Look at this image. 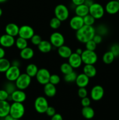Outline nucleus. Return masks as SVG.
Instances as JSON below:
<instances>
[{"mask_svg": "<svg viewBox=\"0 0 119 120\" xmlns=\"http://www.w3.org/2000/svg\"><path fill=\"white\" fill-rule=\"evenodd\" d=\"M54 15L61 22L65 21L69 18L70 11L66 6L64 4H58L54 8Z\"/></svg>", "mask_w": 119, "mask_h": 120, "instance_id": "nucleus-5", "label": "nucleus"}, {"mask_svg": "<svg viewBox=\"0 0 119 120\" xmlns=\"http://www.w3.org/2000/svg\"><path fill=\"white\" fill-rule=\"evenodd\" d=\"M45 113L46 114V115L47 116L51 117L56 113V110L55 109V108L53 107L49 106V107L47 108Z\"/></svg>", "mask_w": 119, "mask_h": 120, "instance_id": "nucleus-44", "label": "nucleus"}, {"mask_svg": "<svg viewBox=\"0 0 119 120\" xmlns=\"http://www.w3.org/2000/svg\"><path fill=\"white\" fill-rule=\"evenodd\" d=\"M12 101L13 102H17V103H23L26 100L27 96L23 90L16 89L10 94Z\"/></svg>", "mask_w": 119, "mask_h": 120, "instance_id": "nucleus-16", "label": "nucleus"}, {"mask_svg": "<svg viewBox=\"0 0 119 120\" xmlns=\"http://www.w3.org/2000/svg\"><path fill=\"white\" fill-rule=\"evenodd\" d=\"M77 76H78V75H77V73L75 71H72V72H71L70 73L64 75V80L65 82H66V83H73V82H75Z\"/></svg>", "mask_w": 119, "mask_h": 120, "instance_id": "nucleus-33", "label": "nucleus"}, {"mask_svg": "<svg viewBox=\"0 0 119 120\" xmlns=\"http://www.w3.org/2000/svg\"><path fill=\"white\" fill-rule=\"evenodd\" d=\"M96 34L95 28L93 26L84 25L81 28L76 31V38L79 42L85 43L92 40Z\"/></svg>", "mask_w": 119, "mask_h": 120, "instance_id": "nucleus-1", "label": "nucleus"}, {"mask_svg": "<svg viewBox=\"0 0 119 120\" xmlns=\"http://www.w3.org/2000/svg\"><path fill=\"white\" fill-rule=\"evenodd\" d=\"M38 50L43 53H47L52 50V46L50 41L46 40H42L37 46Z\"/></svg>", "mask_w": 119, "mask_h": 120, "instance_id": "nucleus-22", "label": "nucleus"}, {"mask_svg": "<svg viewBox=\"0 0 119 120\" xmlns=\"http://www.w3.org/2000/svg\"><path fill=\"white\" fill-rule=\"evenodd\" d=\"M94 1L93 0H85V2H84V4H85L86 5H87L88 7H89L90 6L92 5L93 3H94Z\"/></svg>", "mask_w": 119, "mask_h": 120, "instance_id": "nucleus-50", "label": "nucleus"}, {"mask_svg": "<svg viewBox=\"0 0 119 120\" xmlns=\"http://www.w3.org/2000/svg\"><path fill=\"white\" fill-rule=\"evenodd\" d=\"M9 94L5 89H3L0 90V100H8V98L9 97Z\"/></svg>", "mask_w": 119, "mask_h": 120, "instance_id": "nucleus-43", "label": "nucleus"}, {"mask_svg": "<svg viewBox=\"0 0 119 120\" xmlns=\"http://www.w3.org/2000/svg\"><path fill=\"white\" fill-rule=\"evenodd\" d=\"M51 120H63V118L60 114L56 113L51 117Z\"/></svg>", "mask_w": 119, "mask_h": 120, "instance_id": "nucleus-47", "label": "nucleus"}, {"mask_svg": "<svg viewBox=\"0 0 119 120\" xmlns=\"http://www.w3.org/2000/svg\"><path fill=\"white\" fill-rule=\"evenodd\" d=\"M60 69L61 72L64 75H67L74 71L73 68L69 64L68 62H64V63H62Z\"/></svg>", "mask_w": 119, "mask_h": 120, "instance_id": "nucleus-32", "label": "nucleus"}, {"mask_svg": "<svg viewBox=\"0 0 119 120\" xmlns=\"http://www.w3.org/2000/svg\"><path fill=\"white\" fill-rule=\"evenodd\" d=\"M50 76L51 74L48 69L46 68H41L38 69L35 77L39 84L44 86L47 83H49Z\"/></svg>", "mask_w": 119, "mask_h": 120, "instance_id": "nucleus-8", "label": "nucleus"}, {"mask_svg": "<svg viewBox=\"0 0 119 120\" xmlns=\"http://www.w3.org/2000/svg\"><path fill=\"white\" fill-rule=\"evenodd\" d=\"M105 9L100 4L94 2L89 7V14L92 15L95 19H100L103 16Z\"/></svg>", "mask_w": 119, "mask_h": 120, "instance_id": "nucleus-6", "label": "nucleus"}, {"mask_svg": "<svg viewBox=\"0 0 119 120\" xmlns=\"http://www.w3.org/2000/svg\"><path fill=\"white\" fill-rule=\"evenodd\" d=\"M57 49H58L57 52H58V55L63 59H68V57L72 53L71 48L65 45L61 46Z\"/></svg>", "mask_w": 119, "mask_h": 120, "instance_id": "nucleus-24", "label": "nucleus"}, {"mask_svg": "<svg viewBox=\"0 0 119 120\" xmlns=\"http://www.w3.org/2000/svg\"><path fill=\"white\" fill-rule=\"evenodd\" d=\"M2 15V9H1V8H0V18L1 17Z\"/></svg>", "mask_w": 119, "mask_h": 120, "instance_id": "nucleus-54", "label": "nucleus"}, {"mask_svg": "<svg viewBox=\"0 0 119 120\" xmlns=\"http://www.w3.org/2000/svg\"><path fill=\"white\" fill-rule=\"evenodd\" d=\"M68 62L73 68V69H78L82 64L81 56L78 54L72 53L68 59Z\"/></svg>", "mask_w": 119, "mask_h": 120, "instance_id": "nucleus-15", "label": "nucleus"}, {"mask_svg": "<svg viewBox=\"0 0 119 120\" xmlns=\"http://www.w3.org/2000/svg\"><path fill=\"white\" fill-rule=\"evenodd\" d=\"M83 73L89 78H93L96 75L97 70L93 64H85L83 68Z\"/></svg>", "mask_w": 119, "mask_h": 120, "instance_id": "nucleus-25", "label": "nucleus"}, {"mask_svg": "<svg viewBox=\"0 0 119 120\" xmlns=\"http://www.w3.org/2000/svg\"><path fill=\"white\" fill-rule=\"evenodd\" d=\"M11 66V63L7 59L3 57L0 59V73H5Z\"/></svg>", "mask_w": 119, "mask_h": 120, "instance_id": "nucleus-30", "label": "nucleus"}, {"mask_svg": "<svg viewBox=\"0 0 119 120\" xmlns=\"http://www.w3.org/2000/svg\"><path fill=\"white\" fill-rule=\"evenodd\" d=\"M83 19H84V25L88 26H93L96 21L94 18H93L89 14L83 17Z\"/></svg>", "mask_w": 119, "mask_h": 120, "instance_id": "nucleus-36", "label": "nucleus"}, {"mask_svg": "<svg viewBox=\"0 0 119 120\" xmlns=\"http://www.w3.org/2000/svg\"><path fill=\"white\" fill-rule=\"evenodd\" d=\"M8 0H0V4L4 3V2H5L6 1H7Z\"/></svg>", "mask_w": 119, "mask_h": 120, "instance_id": "nucleus-55", "label": "nucleus"}, {"mask_svg": "<svg viewBox=\"0 0 119 120\" xmlns=\"http://www.w3.org/2000/svg\"><path fill=\"white\" fill-rule=\"evenodd\" d=\"M71 1L75 6H77L84 4L85 0H71Z\"/></svg>", "mask_w": 119, "mask_h": 120, "instance_id": "nucleus-48", "label": "nucleus"}, {"mask_svg": "<svg viewBox=\"0 0 119 120\" xmlns=\"http://www.w3.org/2000/svg\"><path fill=\"white\" fill-rule=\"evenodd\" d=\"M50 43L52 47L58 48L61 46L64 45L65 43V38L62 34L58 32H54L50 36Z\"/></svg>", "mask_w": 119, "mask_h": 120, "instance_id": "nucleus-10", "label": "nucleus"}, {"mask_svg": "<svg viewBox=\"0 0 119 120\" xmlns=\"http://www.w3.org/2000/svg\"><path fill=\"white\" fill-rule=\"evenodd\" d=\"M96 33L99 35H102V36H103L105 35L108 32L107 30V28L106 26L103 25H100L98 26V27L97 28V29H96Z\"/></svg>", "mask_w": 119, "mask_h": 120, "instance_id": "nucleus-39", "label": "nucleus"}, {"mask_svg": "<svg viewBox=\"0 0 119 120\" xmlns=\"http://www.w3.org/2000/svg\"><path fill=\"white\" fill-rule=\"evenodd\" d=\"M4 89H5L9 95H10L15 90L17 89V88H16V84L14 82L8 81V82L5 84Z\"/></svg>", "mask_w": 119, "mask_h": 120, "instance_id": "nucleus-34", "label": "nucleus"}, {"mask_svg": "<svg viewBox=\"0 0 119 120\" xmlns=\"http://www.w3.org/2000/svg\"><path fill=\"white\" fill-rule=\"evenodd\" d=\"M15 45H16V48L21 50L28 46V40L18 36V38L15 39Z\"/></svg>", "mask_w": 119, "mask_h": 120, "instance_id": "nucleus-31", "label": "nucleus"}, {"mask_svg": "<svg viewBox=\"0 0 119 120\" xmlns=\"http://www.w3.org/2000/svg\"><path fill=\"white\" fill-rule=\"evenodd\" d=\"M84 25V19L82 17L75 15L72 16L70 21V26L72 29L74 30H78Z\"/></svg>", "mask_w": 119, "mask_h": 120, "instance_id": "nucleus-17", "label": "nucleus"}, {"mask_svg": "<svg viewBox=\"0 0 119 120\" xmlns=\"http://www.w3.org/2000/svg\"><path fill=\"white\" fill-rule=\"evenodd\" d=\"M49 106V103L46 97L43 96H38L35 99L34 107L38 113H45Z\"/></svg>", "mask_w": 119, "mask_h": 120, "instance_id": "nucleus-7", "label": "nucleus"}, {"mask_svg": "<svg viewBox=\"0 0 119 120\" xmlns=\"http://www.w3.org/2000/svg\"><path fill=\"white\" fill-rule=\"evenodd\" d=\"M4 120H14V118L10 114H8L7 116H5L4 118Z\"/></svg>", "mask_w": 119, "mask_h": 120, "instance_id": "nucleus-53", "label": "nucleus"}, {"mask_svg": "<svg viewBox=\"0 0 119 120\" xmlns=\"http://www.w3.org/2000/svg\"><path fill=\"white\" fill-rule=\"evenodd\" d=\"M38 70V67L36 64L34 63H30L26 68V73L32 78L36 76Z\"/></svg>", "mask_w": 119, "mask_h": 120, "instance_id": "nucleus-28", "label": "nucleus"}, {"mask_svg": "<svg viewBox=\"0 0 119 120\" xmlns=\"http://www.w3.org/2000/svg\"><path fill=\"white\" fill-rule=\"evenodd\" d=\"M32 82V77L26 73H21L15 82L16 88L19 90H24L29 87Z\"/></svg>", "mask_w": 119, "mask_h": 120, "instance_id": "nucleus-3", "label": "nucleus"}, {"mask_svg": "<svg viewBox=\"0 0 119 120\" xmlns=\"http://www.w3.org/2000/svg\"><path fill=\"white\" fill-rule=\"evenodd\" d=\"M75 13L76 15L82 18L84 17L86 15L89 14V7L84 4L75 6Z\"/></svg>", "mask_w": 119, "mask_h": 120, "instance_id": "nucleus-26", "label": "nucleus"}, {"mask_svg": "<svg viewBox=\"0 0 119 120\" xmlns=\"http://www.w3.org/2000/svg\"><path fill=\"white\" fill-rule=\"evenodd\" d=\"M19 27L15 23H9L6 25L5 30V34L12 36L14 37L18 36Z\"/></svg>", "mask_w": 119, "mask_h": 120, "instance_id": "nucleus-19", "label": "nucleus"}, {"mask_svg": "<svg viewBox=\"0 0 119 120\" xmlns=\"http://www.w3.org/2000/svg\"><path fill=\"white\" fill-rule=\"evenodd\" d=\"M83 51H84V50H83L82 49H81V48H77V49H76L75 53H76L78 54V55H81Z\"/></svg>", "mask_w": 119, "mask_h": 120, "instance_id": "nucleus-52", "label": "nucleus"}, {"mask_svg": "<svg viewBox=\"0 0 119 120\" xmlns=\"http://www.w3.org/2000/svg\"><path fill=\"white\" fill-rule=\"evenodd\" d=\"M91 100L88 97H84V98H81V101H80V103L82 107H88L90 106L91 105Z\"/></svg>", "mask_w": 119, "mask_h": 120, "instance_id": "nucleus-45", "label": "nucleus"}, {"mask_svg": "<svg viewBox=\"0 0 119 120\" xmlns=\"http://www.w3.org/2000/svg\"><path fill=\"white\" fill-rule=\"evenodd\" d=\"M81 114L85 119L91 120L94 117V111L91 106L83 107L81 110Z\"/></svg>", "mask_w": 119, "mask_h": 120, "instance_id": "nucleus-27", "label": "nucleus"}, {"mask_svg": "<svg viewBox=\"0 0 119 120\" xmlns=\"http://www.w3.org/2000/svg\"><path fill=\"white\" fill-rule=\"evenodd\" d=\"M21 74L19 67L11 65L5 73V76L8 81L15 82Z\"/></svg>", "mask_w": 119, "mask_h": 120, "instance_id": "nucleus-9", "label": "nucleus"}, {"mask_svg": "<svg viewBox=\"0 0 119 120\" xmlns=\"http://www.w3.org/2000/svg\"><path fill=\"white\" fill-rule=\"evenodd\" d=\"M105 11L110 15H114L119 11V1L118 0H111L106 4Z\"/></svg>", "mask_w": 119, "mask_h": 120, "instance_id": "nucleus-14", "label": "nucleus"}, {"mask_svg": "<svg viewBox=\"0 0 119 120\" xmlns=\"http://www.w3.org/2000/svg\"><path fill=\"white\" fill-rule=\"evenodd\" d=\"M92 40H93V41H94L97 45L100 44V43L102 42V40H103L102 36L96 33V34L94 35V36H93Z\"/></svg>", "mask_w": 119, "mask_h": 120, "instance_id": "nucleus-46", "label": "nucleus"}, {"mask_svg": "<svg viewBox=\"0 0 119 120\" xmlns=\"http://www.w3.org/2000/svg\"><path fill=\"white\" fill-rule=\"evenodd\" d=\"M60 81H61L60 77L58 75H56V74H52V75H51V76H50L49 83L56 86L57 85V84H59Z\"/></svg>", "mask_w": 119, "mask_h": 120, "instance_id": "nucleus-38", "label": "nucleus"}, {"mask_svg": "<svg viewBox=\"0 0 119 120\" xmlns=\"http://www.w3.org/2000/svg\"><path fill=\"white\" fill-rule=\"evenodd\" d=\"M30 42L32 43L33 45L35 46H38V45L41 42V41H42V38L41 37L40 35H37V34H35L32 37V38L30 39Z\"/></svg>", "mask_w": 119, "mask_h": 120, "instance_id": "nucleus-40", "label": "nucleus"}, {"mask_svg": "<svg viewBox=\"0 0 119 120\" xmlns=\"http://www.w3.org/2000/svg\"><path fill=\"white\" fill-rule=\"evenodd\" d=\"M15 37L8 34H5L0 36V45L5 48H11L15 45Z\"/></svg>", "mask_w": 119, "mask_h": 120, "instance_id": "nucleus-13", "label": "nucleus"}, {"mask_svg": "<svg viewBox=\"0 0 119 120\" xmlns=\"http://www.w3.org/2000/svg\"><path fill=\"white\" fill-rule=\"evenodd\" d=\"M110 51L112 52L115 57L119 56V43H114L110 47Z\"/></svg>", "mask_w": 119, "mask_h": 120, "instance_id": "nucleus-41", "label": "nucleus"}, {"mask_svg": "<svg viewBox=\"0 0 119 120\" xmlns=\"http://www.w3.org/2000/svg\"><path fill=\"white\" fill-rule=\"evenodd\" d=\"M43 91H44V94L47 97H50V98L54 97L57 93V89H56V86L50 83H48L44 85Z\"/></svg>", "mask_w": 119, "mask_h": 120, "instance_id": "nucleus-20", "label": "nucleus"}, {"mask_svg": "<svg viewBox=\"0 0 119 120\" xmlns=\"http://www.w3.org/2000/svg\"><path fill=\"white\" fill-rule=\"evenodd\" d=\"M25 112V108L23 103L13 102L10 104L9 114L14 119L20 120L23 117Z\"/></svg>", "mask_w": 119, "mask_h": 120, "instance_id": "nucleus-2", "label": "nucleus"}, {"mask_svg": "<svg viewBox=\"0 0 119 120\" xmlns=\"http://www.w3.org/2000/svg\"><path fill=\"white\" fill-rule=\"evenodd\" d=\"M105 90L102 86L96 85L92 87L90 92L91 98L93 101H98L100 100L103 97Z\"/></svg>", "mask_w": 119, "mask_h": 120, "instance_id": "nucleus-12", "label": "nucleus"}, {"mask_svg": "<svg viewBox=\"0 0 119 120\" xmlns=\"http://www.w3.org/2000/svg\"><path fill=\"white\" fill-rule=\"evenodd\" d=\"M5 50L3 47L0 46V59L5 57Z\"/></svg>", "mask_w": 119, "mask_h": 120, "instance_id": "nucleus-49", "label": "nucleus"}, {"mask_svg": "<svg viewBox=\"0 0 119 120\" xmlns=\"http://www.w3.org/2000/svg\"><path fill=\"white\" fill-rule=\"evenodd\" d=\"M20 57L23 60H30L35 55V52L33 49L30 47H26L22 49L20 51Z\"/></svg>", "mask_w": 119, "mask_h": 120, "instance_id": "nucleus-23", "label": "nucleus"}, {"mask_svg": "<svg viewBox=\"0 0 119 120\" xmlns=\"http://www.w3.org/2000/svg\"><path fill=\"white\" fill-rule=\"evenodd\" d=\"M88 92L86 87H79L78 90V95L80 98H84L88 96Z\"/></svg>", "mask_w": 119, "mask_h": 120, "instance_id": "nucleus-42", "label": "nucleus"}, {"mask_svg": "<svg viewBox=\"0 0 119 120\" xmlns=\"http://www.w3.org/2000/svg\"><path fill=\"white\" fill-rule=\"evenodd\" d=\"M85 44L86 49L89 50H92V51H95L97 48V45H98L92 39L88 41Z\"/></svg>", "mask_w": 119, "mask_h": 120, "instance_id": "nucleus-37", "label": "nucleus"}, {"mask_svg": "<svg viewBox=\"0 0 119 120\" xmlns=\"http://www.w3.org/2000/svg\"><path fill=\"white\" fill-rule=\"evenodd\" d=\"M20 62L17 59H15L14 60L12 61V62L11 63V65L13 66H18V67H19L20 66Z\"/></svg>", "mask_w": 119, "mask_h": 120, "instance_id": "nucleus-51", "label": "nucleus"}, {"mask_svg": "<svg viewBox=\"0 0 119 120\" xmlns=\"http://www.w3.org/2000/svg\"><path fill=\"white\" fill-rule=\"evenodd\" d=\"M34 35H35V30L33 28L30 26L24 25L19 27L18 34V36L19 37L29 40Z\"/></svg>", "mask_w": 119, "mask_h": 120, "instance_id": "nucleus-11", "label": "nucleus"}, {"mask_svg": "<svg viewBox=\"0 0 119 120\" xmlns=\"http://www.w3.org/2000/svg\"><path fill=\"white\" fill-rule=\"evenodd\" d=\"M10 104L7 100H0V118H4L9 114Z\"/></svg>", "mask_w": 119, "mask_h": 120, "instance_id": "nucleus-21", "label": "nucleus"}, {"mask_svg": "<svg viewBox=\"0 0 119 120\" xmlns=\"http://www.w3.org/2000/svg\"><path fill=\"white\" fill-rule=\"evenodd\" d=\"M49 25H50V28H52V29H57L61 26V21L55 16V17L52 18L50 19V22H49Z\"/></svg>", "mask_w": 119, "mask_h": 120, "instance_id": "nucleus-35", "label": "nucleus"}, {"mask_svg": "<svg viewBox=\"0 0 119 120\" xmlns=\"http://www.w3.org/2000/svg\"><path fill=\"white\" fill-rule=\"evenodd\" d=\"M115 56L111 51H107L104 53L102 57V60L104 63L106 64H110L113 63L115 59Z\"/></svg>", "mask_w": 119, "mask_h": 120, "instance_id": "nucleus-29", "label": "nucleus"}, {"mask_svg": "<svg viewBox=\"0 0 119 120\" xmlns=\"http://www.w3.org/2000/svg\"><path fill=\"white\" fill-rule=\"evenodd\" d=\"M81 56L82 63L85 64H94L97 62L98 56L95 51L87 49L84 50Z\"/></svg>", "mask_w": 119, "mask_h": 120, "instance_id": "nucleus-4", "label": "nucleus"}, {"mask_svg": "<svg viewBox=\"0 0 119 120\" xmlns=\"http://www.w3.org/2000/svg\"><path fill=\"white\" fill-rule=\"evenodd\" d=\"M14 120H19V119H14Z\"/></svg>", "mask_w": 119, "mask_h": 120, "instance_id": "nucleus-56", "label": "nucleus"}, {"mask_svg": "<svg viewBox=\"0 0 119 120\" xmlns=\"http://www.w3.org/2000/svg\"><path fill=\"white\" fill-rule=\"evenodd\" d=\"M89 77H88L86 75L82 73L77 76L75 80V84L78 87H86L89 83Z\"/></svg>", "mask_w": 119, "mask_h": 120, "instance_id": "nucleus-18", "label": "nucleus"}]
</instances>
